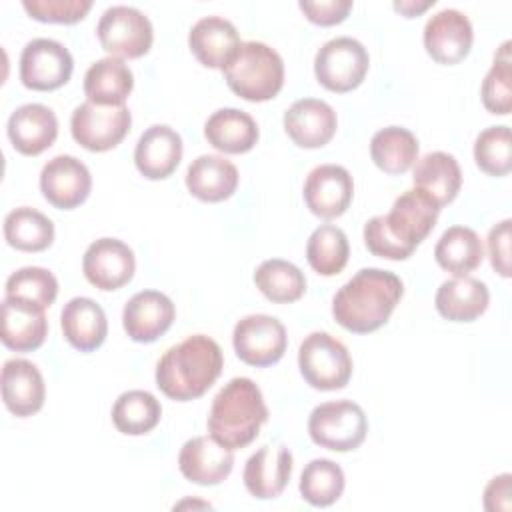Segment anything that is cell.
Returning a JSON list of instances; mask_svg holds the SVG:
<instances>
[{"instance_id":"6da1fadb","label":"cell","mask_w":512,"mask_h":512,"mask_svg":"<svg viewBox=\"0 0 512 512\" xmlns=\"http://www.w3.org/2000/svg\"><path fill=\"white\" fill-rule=\"evenodd\" d=\"M440 206L420 188L400 194L388 214L370 218L364 224L366 248L388 260H406L416 246L432 232Z\"/></svg>"},{"instance_id":"7a4b0ae2","label":"cell","mask_w":512,"mask_h":512,"mask_svg":"<svg viewBox=\"0 0 512 512\" xmlns=\"http://www.w3.org/2000/svg\"><path fill=\"white\" fill-rule=\"evenodd\" d=\"M404 294L402 280L382 268L358 270L332 300L336 322L356 334H368L384 326Z\"/></svg>"},{"instance_id":"3957f363","label":"cell","mask_w":512,"mask_h":512,"mask_svg":"<svg viewBox=\"0 0 512 512\" xmlns=\"http://www.w3.org/2000/svg\"><path fill=\"white\" fill-rule=\"evenodd\" d=\"M224 356L216 340L192 334L170 346L156 364V386L172 400L200 398L220 376Z\"/></svg>"},{"instance_id":"277c9868","label":"cell","mask_w":512,"mask_h":512,"mask_svg":"<svg viewBox=\"0 0 512 512\" xmlns=\"http://www.w3.org/2000/svg\"><path fill=\"white\" fill-rule=\"evenodd\" d=\"M268 420V406L254 380L236 376L212 400L208 414L210 436L230 450L248 446Z\"/></svg>"},{"instance_id":"5b68a950","label":"cell","mask_w":512,"mask_h":512,"mask_svg":"<svg viewBox=\"0 0 512 512\" xmlns=\"http://www.w3.org/2000/svg\"><path fill=\"white\" fill-rule=\"evenodd\" d=\"M222 72L228 88L250 102L270 100L284 86V62L280 54L256 40L242 42Z\"/></svg>"},{"instance_id":"8992f818","label":"cell","mask_w":512,"mask_h":512,"mask_svg":"<svg viewBox=\"0 0 512 512\" xmlns=\"http://www.w3.org/2000/svg\"><path fill=\"white\" fill-rule=\"evenodd\" d=\"M298 366L304 380L316 390L344 388L352 376L348 348L328 332H312L302 340Z\"/></svg>"},{"instance_id":"52a82bcc","label":"cell","mask_w":512,"mask_h":512,"mask_svg":"<svg viewBox=\"0 0 512 512\" xmlns=\"http://www.w3.org/2000/svg\"><path fill=\"white\" fill-rule=\"evenodd\" d=\"M368 432V418L360 404L352 400H332L316 406L308 418V434L314 444L348 452L358 448Z\"/></svg>"},{"instance_id":"ba28073f","label":"cell","mask_w":512,"mask_h":512,"mask_svg":"<svg viewBox=\"0 0 512 512\" xmlns=\"http://www.w3.org/2000/svg\"><path fill=\"white\" fill-rule=\"evenodd\" d=\"M370 56L362 42L352 36H336L320 46L314 58L318 82L332 92H350L362 84Z\"/></svg>"},{"instance_id":"9c48e42d","label":"cell","mask_w":512,"mask_h":512,"mask_svg":"<svg viewBox=\"0 0 512 512\" xmlns=\"http://www.w3.org/2000/svg\"><path fill=\"white\" fill-rule=\"evenodd\" d=\"M96 32L102 48L116 58H140L150 50L154 40L148 16L126 4L106 8L98 20Z\"/></svg>"},{"instance_id":"30bf717a","label":"cell","mask_w":512,"mask_h":512,"mask_svg":"<svg viewBox=\"0 0 512 512\" xmlns=\"http://www.w3.org/2000/svg\"><path fill=\"white\" fill-rule=\"evenodd\" d=\"M132 114L126 104L104 106L86 100L70 118V130L74 140L90 152H106L118 146L128 134Z\"/></svg>"},{"instance_id":"8fae6325","label":"cell","mask_w":512,"mask_h":512,"mask_svg":"<svg viewBox=\"0 0 512 512\" xmlns=\"http://www.w3.org/2000/svg\"><path fill=\"white\" fill-rule=\"evenodd\" d=\"M236 356L250 366H270L286 352V328L268 314H248L236 322L232 332Z\"/></svg>"},{"instance_id":"7c38bea8","label":"cell","mask_w":512,"mask_h":512,"mask_svg":"<svg viewBox=\"0 0 512 512\" xmlns=\"http://www.w3.org/2000/svg\"><path fill=\"white\" fill-rule=\"evenodd\" d=\"M72 70L70 50L52 38H34L20 54V80L32 90H56L70 80Z\"/></svg>"},{"instance_id":"4fadbf2b","label":"cell","mask_w":512,"mask_h":512,"mask_svg":"<svg viewBox=\"0 0 512 512\" xmlns=\"http://www.w3.org/2000/svg\"><path fill=\"white\" fill-rule=\"evenodd\" d=\"M86 280L100 290H118L128 284L136 270V258L128 244L118 238L94 240L82 258Z\"/></svg>"},{"instance_id":"5bb4252c","label":"cell","mask_w":512,"mask_h":512,"mask_svg":"<svg viewBox=\"0 0 512 512\" xmlns=\"http://www.w3.org/2000/svg\"><path fill=\"white\" fill-rule=\"evenodd\" d=\"M40 190L52 206L70 210L88 198L92 176L82 160L70 154H60L44 164L40 172Z\"/></svg>"},{"instance_id":"9a60e30c","label":"cell","mask_w":512,"mask_h":512,"mask_svg":"<svg viewBox=\"0 0 512 512\" xmlns=\"http://www.w3.org/2000/svg\"><path fill=\"white\" fill-rule=\"evenodd\" d=\"M474 30L468 16L456 8L432 14L424 26V48L440 64H458L472 48Z\"/></svg>"},{"instance_id":"2e32d148","label":"cell","mask_w":512,"mask_h":512,"mask_svg":"<svg viewBox=\"0 0 512 512\" xmlns=\"http://www.w3.org/2000/svg\"><path fill=\"white\" fill-rule=\"evenodd\" d=\"M354 196L350 172L338 164H320L310 170L304 182V202L320 218L344 214Z\"/></svg>"},{"instance_id":"e0dca14e","label":"cell","mask_w":512,"mask_h":512,"mask_svg":"<svg viewBox=\"0 0 512 512\" xmlns=\"http://www.w3.org/2000/svg\"><path fill=\"white\" fill-rule=\"evenodd\" d=\"M234 466V450L212 436H194L184 442L178 454V468L184 478L200 486H214L226 480Z\"/></svg>"},{"instance_id":"ac0fdd59","label":"cell","mask_w":512,"mask_h":512,"mask_svg":"<svg viewBox=\"0 0 512 512\" xmlns=\"http://www.w3.org/2000/svg\"><path fill=\"white\" fill-rule=\"evenodd\" d=\"M172 300L158 290L136 292L122 310V324L134 342H154L174 322Z\"/></svg>"},{"instance_id":"d6986e66","label":"cell","mask_w":512,"mask_h":512,"mask_svg":"<svg viewBox=\"0 0 512 512\" xmlns=\"http://www.w3.org/2000/svg\"><path fill=\"white\" fill-rule=\"evenodd\" d=\"M338 118L334 108L318 98L296 100L284 112V130L300 148H320L336 132Z\"/></svg>"},{"instance_id":"ffe728a7","label":"cell","mask_w":512,"mask_h":512,"mask_svg":"<svg viewBox=\"0 0 512 512\" xmlns=\"http://www.w3.org/2000/svg\"><path fill=\"white\" fill-rule=\"evenodd\" d=\"M292 452L280 444V446H262L256 450L244 466V484L246 490L260 498L270 500L284 492L286 484L292 476Z\"/></svg>"},{"instance_id":"44dd1931","label":"cell","mask_w":512,"mask_h":512,"mask_svg":"<svg viewBox=\"0 0 512 512\" xmlns=\"http://www.w3.org/2000/svg\"><path fill=\"white\" fill-rule=\"evenodd\" d=\"M40 308L32 302L4 296L2 300V344L16 352H30L42 346L48 334V320Z\"/></svg>"},{"instance_id":"7402d4cb","label":"cell","mask_w":512,"mask_h":512,"mask_svg":"<svg viewBox=\"0 0 512 512\" xmlns=\"http://www.w3.org/2000/svg\"><path fill=\"white\" fill-rule=\"evenodd\" d=\"M182 160V138L166 126L154 124L142 132L134 150V162L142 176L150 180L168 178Z\"/></svg>"},{"instance_id":"603a6c76","label":"cell","mask_w":512,"mask_h":512,"mask_svg":"<svg viewBox=\"0 0 512 512\" xmlns=\"http://www.w3.org/2000/svg\"><path fill=\"white\" fill-rule=\"evenodd\" d=\"M58 118L44 104H22L8 118V138L26 156H38L54 144Z\"/></svg>"},{"instance_id":"cb8c5ba5","label":"cell","mask_w":512,"mask_h":512,"mask_svg":"<svg viewBox=\"0 0 512 512\" xmlns=\"http://www.w3.org/2000/svg\"><path fill=\"white\" fill-rule=\"evenodd\" d=\"M44 378L26 358H10L2 366V400L14 416H30L44 404Z\"/></svg>"},{"instance_id":"d4e9b609","label":"cell","mask_w":512,"mask_h":512,"mask_svg":"<svg viewBox=\"0 0 512 512\" xmlns=\"http://www.w3.org/2000/svg\"><path fill=\"white\" fill-rule=\"evenodd\" d=\"M188 44L200 64L208 68H224L242 42L230 20L222 16H204L190 28Z\"/></svg>"},{"instance_id":"484cf974","label":"cell","mask_w":512,"mask_h":512,"mask_svg":"<svg viewBox=\"0 0 512 512\" xmlns=\"http://www.w3.org/2000/svg\"><path fill=\"white\" fill-rule=\"evenodd\" d=\"M60 326L64 338L80 352L96 350L108 334V320L102 306L86 296H76L64 304Z\"/></svg>"},{"instance_id":"4316f807","label":"cell","mask_w":512,"mask_h":512,"mask_svg":"<svg viewBox=\"0 0 512 512\" xmlns=\"http://www.w3.org/2000/svg\"><path fill=\"white\" fill-rule=\"evenodd\" d=\"M488 286L472 276H454L440 284L434 304L440 316L452 322H472L488 308Z\"/></svg>"},{"instance_id":"83f0119b","label":"cell","mask_w":512,"mask_h":512,"mask_svg":"<svg viewBox=\"0 0 512 512\" xmlns=\"http://www.w3.org/2000/svg\"><path fill=\"white\" fill-rule=\"evenodd\" d=\"M186 186L192 196L204 202H220L234 194L238 170L224 156L202 154L186 170Z\"/></svg>"},{"instance_id":"f1b7e54d","label":"cell","mask_w":512,"mask_h":512,"mask_svg":"<svg viewBox=\"0 0 512 512\" xmlns=\"http://www.w3.org/2000/svg\"><path fill=\"white\" fill-rule=\"evenodd\" d=\"M414 188L426 192L440 208L450 204L462 184V172L456 158L448 152H428L414 162Z\"/></svg>"},{"instance_id":"f546056e","label":"cell","mask_w":512,"mask_h":512,"mask_svg":"<svg viewBox=\"0 0 512 512\" xmlns=\"http://www.w3.org/2000/svg\"><path fill=\"white\" fill-rule=\"evenodd\" d=\"M134 88V76L122 58L96 60L84 74V94L94 104L120 106Z\"/></svg>"},{"instance_id":"4dcf8cb0","label":"cell","mask_w":512,"mask_h":512,"mask_svg":"<svg viewBox=\"0 0 512 512\" xmlns=\"http://www.w3.org/2000/svg\"><path fill=\"white\" fill-rule=\"evenodd\" d=\"M204 136L220 152L242 154L258 142V126L244 110L220 108L206 120Z\"/></svg>"},{"instance_id":"1f68e13d","label":"cell","mask_w":512,"mask_h":512,"mask_svg":"<svg viewBox=\"0 0 512 512\" xmlns=\"http://www.w3.org/2000/svg\"><path fill=\"white\" fill-rule=\"evenodd\" d=\"M434 258L440 268L454 276H466L482 264L484 246L476 230L468 226H450L436 242Z\"/></svg>"},{"instance_id":"d6a6232c","label":"cell","mask_w":512,"mask_h":512,"mask_svg":"<svg viewBox=\"0 0 512 512\" xmlns=\"http://www.w3.org/2000/svg\"><path fill=\"white\" fill-rule=\"evenodd\" d=\"M374 164L388 174H402L418 160V140L402 126H386L370 140Z\"/></svg>"},{"instance_id":"836d02e7","label":"cell","mask_w":512,"mask_h":512,"mask_svg":"<svg viewBox=\"0 0 512 512\" xmlns=\"http://www.w3.org/2000/svg\"><path fill=\"white\" fill-rule=\"evenodd\" d=\"M4 238L16 250L40 252L52 244L54 224L46 214L28 206H20L6 214Z\"/></svg>"},{"instance_id":"e575fe53","label":"cell","mask_w":512,"mask_h":512,"mask_svg":"<svg viewBox=\"0 0 512 512\" xmlns=\"http://www.w3.org/2000/svg\"><path fill=\"white\" fill-rule=\"evenodd\" d=\"M162 416V406L148 390L122 392L112 406V422L122 434L140 436L150 432Z\"/></svg>"},{"instance_id":"d590c367","label":"cell","mask_w":512,"mask_h":512,"mask_svg":"<svg viewBox=\"0 0 512 512\" xmlns=\"http://www.w3.org/2000/svg\"><path fill=\"white\" fill-rule=\"evenodd\" d=\"M254 282L268 300L278 304L294 302L306 290L304 272L282 258L264 260L254 272Z\"/></svg>"},{"instance_id":"8d00e7d4","label":"cell","mask_w":512,"mask_h":512,"mask_svg":"<svg viewBox=\"0 0 512 512\" xmlns=\"http://www.w3.org/2000/svg\"><path fill=\"white\" fill-rule=\"evenodd\" d=\"M350 246L342 228L334 224L318 226L306 242L308 264L322 276H334L342 272L348 262Z\"/></svg>"},{"instance_id":"74e56055","label":"cell","mask_w":512,"mask_h":512,"mask_svg":"<svg viewBox=\"0 0 512 512\" xmlns=\"http://www.w3.org/2000/svg\"><path fill=\"white\" fill-rule=\"evenodd\" d=\"M344 492V472L328 458L310 460L300 476V494L312 506H330Z\"/></svg>"},{"instance_id":"f35d334b","label":"cell","mask_w":512,"mask_h":512,"mask_svg":"<svg viewBox=\"0 0 512 512\" xmlns=\"http://www.w3.org/2000/svg\"><path fill=\"white\" fill-rule=\"evenodd\" d=\"M482 102L492 114L506 116L512 108V58L510 42H502L494 54V64L482 82Z\"/></svg>"},{"instance_id":"ab89813d","label":"cell","mask_w":512,"mask_h":512,"mask_svg":"<svg viewBox=\"0 0 512 512\" xmlns=\"http://www.w3.org/2000/svg\"><path fill=\"white\" fill-rule=\"evenodd\" d=\"M58 294L56 276L40 266H24L12 272L6 280V296H14L32 302L40 308H48Z\"/></svg>"},{"instance_id":"60d3db41","label":"cell","mask_w":512,"mask_h":512,"mask_svg":"<svg viewBox=\"0 0 512 512\" xmlns=\"http://www.w3.org/2000/svg\"><path fill=\"white\" fill-rule=\"evenodd\" d=\"M474 160L490 176H504L512 170V140L508 126H490L476 136Z\"/></svg>"},{"instance_id":"b9f144b4","label":"cell","mask_w":512,"mask_h":512,"mask_svg":"<svg viewBox=\"0 0 512 512\" xmlns=\"http://www.w3.org/2000/svg\"><path fill=\"white\" fill-rule=\"evenodd\" d=\"M24 10L40 22L74 24L92 8L90 0H24Z\"/></svg>"},{"instance_id":"7bdbcfd3","label":"cell","mask_w":512,"mask_h":512,"mask_svg":"<svg viewBox=\"0 0 512 512\" xmlns=\"http://www.w3.org/2000/svg\"><path fill=\"white\" fill-rule=\"evenodd\" d=\"M510 228L512 220L506 218L494 224L488 232V254L492 268L504 278L510 276Z\"/></svg>"},{"instance_id":"ee69618b","label":"cell","mask_w":512,"mask_h":512,"mask_svg":"<svg viewBox=\"0 0 512 512\" xmlns=\"http://www.w3.org/2000/svg\"><path fill=\"white\" fill-rule=\"evenodd\" d=\"M298 6L310 22L320 26H332L342 22L348 16V12L352 10V0H320V2L302 0Z\"/></svg>"},{"instance_id":"f6af8a7d","label":"cell","mask_w":512,"mask_h":512,"mask_svg":"<svg viewBox=\"0 0 512 512\" xmlns=\"http://www.w3.org/2000/svg\"><path fill=\"white\" fill-rule=\"evenodd\" d=\"M510 474L494 476L484 490V508L488 512H510Z\"/></svg>"},{"instance_id":"bcb514c9","label":"cell","mask_w":512,"mask_h":512,"mask_svg":"<svg viewBox=\"0 0 512 512\" xmlns=\"http://www.w3.org/2000/svg\"><path fill=\"white\" fill-rule=\"evenodd\" d=\"M428 6H434V0H426V2H394V8L404 12L406 16H416L418 12H424Z\"/></svg>"}]
</instances>
